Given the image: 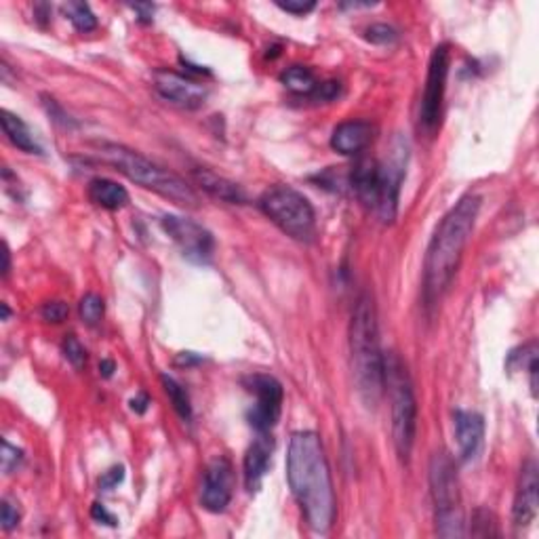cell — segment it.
<instances>
[{
    "instance_id": "7402d4cb",
    "label": "cell",
    "mask_w": 539,
    "mask_h": 539,
    "mask_svg": "<svg viewBox=\"0 0 539 539\" xmlns=\"http://www.w3.org/2000/svg\"><path fill=\"white\" fill-rule=\"evenodd\" d=\"M280 80H283V85L286 87V89L297 93V95H310V93L316 89V85H319V80H316L312 70L303 68V66L286 68L283 76H280Z\"/></svg>"
},
{
    "instance_id": "ac0fdd59",
    "label": "cell",
    "mask_w": 539,
    "mask_h": 539,
    "mask_svg": "<svg viewBox=\"0 0 539 539\" xmlns=\"http://www.w3.org/2000/svg\"><path fill=\"white\" fill-rule=\"evenodd\" d=\"M192 178H195L196 186L207 192L209 196H213L215 201L230 203V204L247 203V195H245L243 187L234 184L230 179L221 178L218 173L209 171V169H195V171H192Z\"/></svg>"
},
{
    "instance_id": "f546056e",
    "label": "cell",
    "mask_w": 539,
    "mask_h": 539,
    "mask_svg": "<svg viewBox=\"0 0 539 539\" xmlns=\"http://www.w3.org/2000/svg\"><path fill=\"white\" fill-rule=\"evenodd\" d=\"M40 314H43V319L46 320V322H53V325H60V322H63L68 319V314H70V308H68V303H63V302H46L45 306H43V310H40Z\"/></svg>"
},
{
    "instance_id": "9c48e42d",
    "label": "cell",
    "mask_w": 539,
    "mask_h": 539,
    "mask_svg": "<svg viewBox=\"0 0 539 539\" xmlns=\"http://www.w3.org/2000/svg\"><path fill=\"white\" fill-rule=\"evenodd\" d=\"M247 388L251 394H255V404L249 411V424L257 435H268L280 418L283 411V386L272 375H251L247 379Z\"/></svg>"
},
{
    "instance_id": "f35d334b",
    "label": "cell",
    "mask_w": 539,
    "mask_h": 539,
    "mask_svg": "<svg viewBox=\"0 0 539 539\" xmlns=\"http://www.w3.org/2000/svg\"><path fill=\"white\" fill-rule=\"evenodd\" d=\"M99 373H102V377H112L114 373V362L112 361H102L99 362Z\"/></svg>"
},
{
    "instance_id": "8992f818",
    "label": "cell",
    "mask_w": 539,
    "mask_h": 539,
    "mask_svg": "<svg viewBox=\"0 0 539 539\" xmlns=\"http://www.w3.org/2000/svg\"><path fill=\"white\" fill-rule=\"evenodd\" d=\"M430 489L435 500L436 533L441 537L464 535V508H461L460 480L453 457L438 451L430 461Z\"/></svg>"
},
{
    "instance_id": "4316f807",
    "label": "cell",
    "mask_w": 539,
    "mask_h": 539,
    "mask_svg": "<svg viewBox=\"0 0 539 539\" xmlns=\"http://www.w3.org/2000/svg\"><path fill=\"white\" fill-rule=\"evenodd\" d=\"M62 350H63V356H66L68 362L76 369H83L85 362H87V350L85 345L79 342V337L76 336H66V339H63L62 344Z\"/></svg>"
},
{
    "instance_id": "ab89813d",
    "label": "cell",
    "mask_w": 539,
    "mask_h": 539,
    "mask_svg": "<svg viewBox=\"0 0 539 539\" xmlns=\"http://www.w3.org/2000/svg\"><path fill=\"white\" fill-rule=\"evenodd\" d=\"M3 260H4V266H3V277H7V274H9V249H7V245H4Z\"/></svg>"
},
{
    "instance_id": "5bb4252c",
    "label": "cell",
    "mask_w": 539,
    "mask_h": 539,
    "mask_svg": "<svg viewBox=\"0 0 539 539\" xmlns=\"http://www.w3.org/2000/svg\"><path fill=\"white\" fill-rule=\"evenodd\" d=\"M539 506V477L535 461H527L520 470L517 497H514L512 518L517 527H529L537 517Z\"/></svg>"
},
{
    "instance_id": "44dd1931",
    "label": "cell",
    "mask_w": 539,
    "mask_h": 539,
    "mask_svg": "<svg viewBox=\"0 0 539 539\" xmlns=\"http://www.w3.org/2000/svg\"><path fill=\"white\" fill-rule=\"evenodd\" d=\"M0 122H3V131L7 135V139L17 150L26 152V154H40V152H43L37 139H34L32 131L20 116L9 112V110H3V112H0Z\"/></svg>"
},
{
    "instance_id": "30bf717a",
    "label": "cell",
    "mask_w": 539,
    "mask_h": 539,
    "mask_svg": "<svg viewBox=\"0 0 539 539\" xmlns=\"http://www.w3.org/2000/svg\"><path fill=\"white\" fill-rule=\"evenodd\" d=\"M161 226L181 249L186 260L195 263L211 261L215 251V238L207 228L190 218H181V215H165L161 220Z\"/></svg>"
},
{
    "instance_id": "e0dca14e",
    "label": "cell",
    "mask_w": 539,
    "mask_h": 539,
    "mask_svg": "<svg viewBox=\"0 0 539 539\" xmlns=\"http://www.w3.org/2000/svg\"><path fill=\"white\" fill-rule=\"evenodd\" d=\"M350 186L359 201L369 209H377L379 201V162L373 158H361L350 171Z\"/></svg>"
},
{
    "instance_id": "4dcf8cb0",
    "label": "cell",
    "mask_w": 539,
    "mask_h": 539,
    "mask_svg": "<svg viewBox=\"0 0 539 539\" xmlns=\"http://www.w3.org/2000/svg\"><path fill=\"white\" fill-rule=\"evenodd\" d=\"M23 453L21 449H17L11 444L9 441L3 443V455H0V461H3V472L11 474L13 470H17V466L21 464Z\"/></svg>"
},
{
    "instance_id": "7a4b0ae2",
    "label": "cell",
    "mask_w": 539,
    "mask_h": 539,
    "mask_svg": "<svg viewBox=\"0 0 539 539\" xmlns=\"http://www.w3.org/2000/svg\"><path fill=\"white\" fill-rule=\"evenodd\" d=\"M478 213L480 196L468 195L455 203V207L438 224L424 261V300L427 308H435L447 293L477 226Z\"/></svg>"
},
{
    "instance_id": "60d3db41",
    "label": "cell",
    "mask_w": 539,
    "mask_h": 539,
    "mask_svg": "<svg viewBox=\"0 0 539 539\" xmlns=\"http://www.w3.org/2000/svg\"><path fill=\"white\" fill-rule=\"evenodd\" d=\"M9 319V308H7V303H3V320H7Z\"/></svg>"
},
{
    "instance_id": "603a6c76",
    "label": "cell",
    "mask_w": 539,
    "mask_h": 539,
    "mask_svg": "<svg viewBox=\"0 0 539 539\" xmlns=\"http://www.w3.org/2000/svg\"><path fill=\"white\" fill-rule=\"evenodd\" d=\"M161 382H162V386H165V392H167L169 401H171V404H173L175 413H178L184 421H190L192 419V402H190V396H187L184 386H181L179 382H175V379L169 377V375H162Z\"/></svg>"
},
{
    "instance_id": "cb8c5ba5",
    "label": "cell",
    "mask_w": 539,
    "mask_h": 539,
    "mask_svg": "<svg viewBox=\"0 0 539 539\" xmlns=\"http://www.w3.org/2000/svg\"><path fill=\"white\" fill-rule=\"evenodd\" d=\"M63 9L79 32H91L97 28V17L87 3H68Z\"/></svg>"
},
{
    "instance_id": "8d00e7d4",
    "label": "cell",
    "mask_w": 539,
    "mask_h": 539,
    "mask_svg": "<svg viewBox=\"0 0 539 539\" xmlns=\"http://www.w3.org/2000/svg\"><path fill=\"white\" fill-rule=\"evenodd\" d=\"M148 407H150V396L144 394V392H139V394L131 401V409L137 415H144L145 411H148Z\"/></svg>"
},
{
    "instance_id": "ba28073f",
    "label": "cell",
    "mask_w": 539,
    "mask_h": 539,
    "mask_svg": "<svg viewBox=\"0 0 539 539\" xmlns=\"http://www.w3.org/2000/svg\"><path fill=\"white\" fill-rule=\"evenodd\" d=\"M449 60L451 53L447 45L435 46L427 63V76L424 87V97L419 105V127L427 135H435L438 125H441L444 91H447V76H449Z\"/></svg>"
},
{
    "instance_id": "7c38bea8",
    "label": "cell",
    "mask_w": 539,
    "mask_h": 539,
    "mask_svg": "<svg viewBox=\"0 0 539 539\" xmlns=\"http://www.w3.org/2000/svg\"><path fill=\"white\" fill-rule=\"evenodd\" d=\"M154 89L165 102L179 108H201L207 99V87L198 83L192 76L173 72V70H158L154 72Z\"/></svg>"
},
{
    "instance_id": "83f0119b",
    "label": "cell",
    "mask_w": 539,
    "mask_h": 539,
    "mask_svg": "<svg viewBox=\"0 0 539 539\" xmlns=\"http://www.w3.org/2000/svg\"><path fill=\"white\" fill-rule=\"evenodd\" d=\"M365 38L373 45H390L398 38V32L388 23H373L371 28H367Z\"/></svg>"
},
{
    "instance_id": "d4e9b609",
    "label": "cell",
    "mask_w": 539,
    "mask_h": 539,
    "mask_svg": "<svg viewBox=\"0 0 539 539\" xmlns=\"http://www.w3.org/2000/svg\"><path fill=\"white\" fill-rule=\"evenodd\" d=\"M104 312H105V303L102 297L97 295V293H87V295L79 303L80 320L89 327L99 325L104 319Z\"/></svg>"
},
{
    "instance_id": "d6a6232c",
    "label": "cell",
    "mask_w": 539,
    "mask_h": 539,
    "mask_svg": "<svg viewBox=\"0 0 539 539\" xmlns=\"http://www.w3.org/2000/svg\"><path fill=\"white\" fill-rule=\"evenodd\" d=\"M0 523H3L4 531L15 529V527L20 525V510H17L9 500H4L3 506H0Z\"/></svg>"
},
{
    "instance_id": "4fadbf2b",
    "label": "cell",
    "mask_w": 539,
    "mask_h": 539,
    "mask_svg": "<svg viewBox=\"0 0 539 539\" xmlns=\"http://www.w3.org/2000/svg\"><path fill=\"white\" fill-rule=\"evenodd\" d=\"M201 502L209 512H224L232 502V464L226 457H218L207 466L203 477Z\"/></svg>"
},
{
    "instance_id": "9a60e30c",
    "label": "cell",
    "mask_w": 539,
    "mask_h": 539,
    "mask_svg": "<svg viewBox=\"0 0 539 539\" xmlns=\"http://www.w3.org/2000/svg\"><path fill=\"white\" fill-rule=\"evenodd\" d=\"M375 127L369 120H345L333 129L331 148L344 156L361 154L373 142Z\"/></svg>"
},
{
    "instance_id": "d6986e66",
    "label": "cell",
    "mask_w": 539,
    "mask_h": 539,
    "mask_svg": "<svg viewBox=\"0 0 539 539\" xmlns=\"http://www.w3.org/2000/svg\"><path fill=\"white\" fill-rule=\"evenodd\" d=\"M270 457H272V441L268 435H260L245 455V483H247L251 493L261 487V480L270 466Z\"/></svg>"
},
{
    "instance_id": "d590c367",
    "label": "cell",
    "mask_w": 539,
    "mask_h": 539,
    "mask_svg": "<svg viewBox=\"0 0 539 539\" xmlns=\"http://www.w3.org/2000/svg\"><path fill=\"white\" fill-rule=\"evenodd\" d=\"M91 517L95 518V520H99V523H105V525H116V518L112 517V514L108 512V510H105L102 503H95V506H93V510H91Z\"/></svg>"
},
{
    "instance_id": "74e56055",
    "label": "cell",
    "mask_w": 539,
    "mask_h": 539,
    "mask_svg": "<svg viewBox=\"0 0 539 539\" xmlns=\"http://www.w3.org/2000/svg\"><path fill=\"white\" fill-rule=\"evenodd\" d=\"M131 9L137 11V13L142 15V20H148V21L152 13H154V7H152V4H131Z\"/></svg>"
},
{
    "instance_id": "836d02e7",
    "label": "cell",
    "mask_w": 539,
    "mask_h": 539,
    "mask_svg": "<svg viewBox=\"0 0 539 539\" xmlns=\"http://www.w3.org/2000/svg\"><path fill=\"white\" fill-rule=\"evenodd\" d=\"M278 7L286 11V13H293V15H306L310 13L316 7L314 0H278Z\"/></svg>"
},
{
    "instance_id": "8fae6325",
    "label": "cell",
    "mask_w": 539,
    "mask_h": 539,
    "mask_svg": "<svg viewBox=\"0 0 539 539\" xmlns=\"http://www.w3.org/2000/svg\"><path fill=\"white\" fill-rule=\"evenodd\" d=\"M404 165H407V145L396 144L386 162H379V201L375 213L384 224H392L398 213V196H401V184L404 178Z\"/></svg>"
},
{
    "instance_id": "52a82bcc",
    "label": "cell",
    "mask_w": 539,
    "mask_h": 539,
    "mask_svg": "<svg viewBox=\"0 0 539 539\" xmlns=\"http://www.w3.org/2000/svg\"><path fill=\"white\" fill-rule=\"evenodd\" d=\"M260 209L263 215L278 226L286 236L300 243H310L316 234L314 207L302 192L291 186H272L260 198Z\"/></svg>"
},
{
    "instance_id": "3957f363",
    "label": "cell",
    "mask_w": 539,
    "mask_h": 539,
    "mask_svg": "<svg viewBox=\"0 0 539 539\" xmlns=\"http://www.w3.org/2000/svg\"><path fill=\"white\" fill-rule=\"evenodd\" d=\"M350 359L356 390L369 409L377 407L384 386V354L379 348L377 310L369 293H362L356 302L352 322H350Z\"/></svg>"
},
{
    "instance_id": "277c9868",
    "label": "cell",
    "mask_w": 539,
    "mask_h": 539,
    "mask_svg": "<svg viewBox=\"0 0 539 539\" xmlns=\"http://www.w3.org/2000/svg\"><path fill=\"white\" fill-rule=\"evenodd\" d=\"M93 154L104 165L114 167L127 179L135 181V184L145 187V190L156 192L158 196L169 198V201L179 204V207L195 209L198 204L196 192L192 190V186L186 179H181L179 175L169 171V169L158 167L150 158L127 148V145L97 142L93 144Z\"/></svg>"
},
{
    "instance_id": "5b68a950",
    "label": "cell",
    "mask_w": 539,
    "mask_h": 539,
    "mask_svg": "<svg viewBox=\"0 0 539 539\" xmlns=\"http://www.w3.org/2000/svg\"><path fill=\"white\" fill-rule=\"evenodd\" d=\"M384 386L390 392L392 441L402 461H409L418 432V401L407 367L396 354L384 356Z\"/></svg>"
},
{
    "instance_id": "e575fe53",
    "label": "cell",
    "mask_w": 539,
    "mask_h": 539,
    "mask_svg": "<svg viewBox=\"0 0 539 539\" xmlns=\"http://www.w3.org/2000/svg\"><path fill=\"white\" fill-rule=\"evenodd\" d=\"M122 478H125V468L114 466V468H110V470L105 472L102 478H99V487H102L104 491H110V489L119 487V485L122 483Z\"/></svg>"
},
{
    "instance_id": "6da1fadb",
    "label": "cell",
    "mask_w": 539,
    "mask_h": 539,
    "mask_svg": "<svg viewBox=\"0 0 539 539\" xmlns=\"http://www.w3.org/2000/svg\"><path fill=\"white\" fill-rule=\"evenodd\" d=\"M286 480L310 529L329 531L336 523L337 502L329 461L316 432L293 435L286 455Z\"/></svg>"
},
{
    "instance_id": "f1b7e54d",
    "label": "cell",
    "mask_w": 539,
    "mask_h": 539,
    "mask_svg": "<svg viewBox=\"0 0 539 539\" xmlns=\"http://www.w3.org/2000/svg\"><path fill=\"white\" fill-rule=\"evenodd\" d=\"M342 95V85L337 83V80H325V83L316 85V89L310 93V99H314V102H333V99H337Z\"/></svg>"
},
{
    "instance_id": "ffe728a7",
    "label": "cell",
    "mask_w": 539,
    "mask_h": 539,
    "mask_svg": "<svg viewBox=\"0 0 539 539\" xmlns=\"http://www.w3.org/2000/svg\"><path fill=\"white\" fill-rule=\"evenodd\" d=\"M87 196H89V201L93 204L108 211L122 209L127 207L129 203V192L125 190V186L116 184V181L105 178L91 179L89 187H87Z\"/></svg>"
},
{
    "instance_id": "1f68e13d",
    "label": "cell",
    "mask_w": 539,
    "mask_h": 539,
    "mask_svg": "<svg viewBox=\"0 0 539 539\" xmlns=\"http://www.w3.org/2000/svg\"><path fill=\"white\" fill-rule=\"evenodd\" d=\"M43 105H45L46 114H49L51 119L57 122V125H62V127H74V120L70 119L66 110H63L62 105L55 102V99L49 97V95H43Z\"/></svg>"
},
{
    "instance_id": "2e32d148",
    "label": "cell",
    "mask_w": 539,
    "mask_h": 539,
    "mask_svg": "<svg viewBox=\"0 0 539 539\" xmlns=\"http://www.w3.org/2000/svg\"><path fill=\"white\" fill-rule=\"evenodd\" d=\"M453 424H455L457 447H460V460L461 461L474 460L478 453L480 444H483V436H485L483 418L474 411H455Z\"/></svg>"
},
{
    "instance_id": "484cf974",
    "label": "cell",
    "mask_w": 539,
    "mask_h": 539,
    "mask_svg": "<svg viewBox=\"0 0 539 539\" xmlns=\"http://www.w3.org/2000/svg\"><path fill=\"white\" fill-rule=\"evenodd\" d=\"M472 535L478 537H491L497 535V523L495 517L489 512V510H477L472 517Z\"/></svg>"
}]
</instances>
